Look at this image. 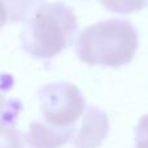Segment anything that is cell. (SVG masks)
<instances>
[{
	"label": "cell",
	"instance_id": "obj_5",
	"mask_svg": "<svg viewBox=\"0 0 148 148\" xmlns=\"http://www.w3.org/2000/svg\"><path fill=\"white\" fill-rule=\"evenodd\" d=\"M74 135V127H55L46 121L36 120L29 126L23 140L31 148H60Z\"/></svg>",
	"mask_w": 148,
	"mask_h": 148
},
{
	"label": "cell",
	"instance_id": "obj_3",
	"mask_svg": "<svg viewBox=\"0 0 148 148\" xmlns=\"http://www.w3.org/2000/svg\"><path fill=\"white\" fill-rule=\"evenodd\" d=\"M38 97L44 121L55 127H74L86 108L79 88L69 82L46 84L39 90Z\"/></svg>",
	"mask_w": 148,
	"mask_h": 148
},
{
	"label": "cell",
	"instance_id": "obj_10",
	"mask_svg": "<svg viewBox=\"0 0 148 148\" xmlns=\"http://www.w3.org/2000/svg\"><path fill=\"white\" fill-rule=\"evenodd\" d=\"M7 21H8L7 13H5V9H4V7H3L1 1H0V29H1L3 26L7 23Z\"/></svg>",
	"mask_w": 148,
	"mask_h": 148
},
{
	"label": "cell",
	"instance_id": "obj_1",
	"mask_svg": "<svg viewBox=\"0 0 148 148\" xmlns=\"http://www.w3.org/2000/svg\"><path fill=\"white\" fill-rule=\"evenodd\" d=\"M77 31V16L69 5L60 1L42 4L25 21L21 47L34 59H52L72 46Z\"/></svg>",
	"mask_w": 148,
	"mask_h": 148
},
{
	"label": "cell",
	"instance_id": "obj_6",
	"mask_svg": "<svg viewBox=\"0 0 148 148\" xmlns=\"http://www.w3.org/2000/svg\"><path fill=\"white\" fill-rule=\"evenodd\" d=\"M13 83V78L9 74L0 75V122L14 126L23 107L18 99L7 100L5 97V94L10 90Z\"/></svg>",
	"mask_w": 148,
	"mask_h": 148
},
{
	"label": "cell",
	"instance_id": "obj_4",
	"mask_svg": "<svg viewBox=\"0 0 148 148\" xmlns=\"http://www.w3.org/2000/svg\"><path fill=\"white\" fill-rule=\"evenodd\" d=\"M109 131V120L104 110L97 107H88L83 116V122L73 139L75 148H97Z\"/></svg>",
	"mask_w": 148,
	"mask_h": 148
},
{
	"label": "cell",
	"instance_id": "obj_9",
	"mask_svg": "<svg viewBox=\"0 0 148 148\" xmlns=\"http://www.w3.org/2000/svg\"><path fill=\"white\" fill-rule=\"evenodd\" d=\"M23 134L12 125L0 122V148H23Z\"/></svg>",
	"mask_w": 148,
	"mask_h": 148
},
{
	"label": "cell",
	"instance_id": "obj_7",
	"mask_svg": "<svg viewBox=\"0 0 148 148\" xmlns=\"http://www.w3.org/2000/svg\"><path fill=\"white\" fill-rule=\"evenodd\" d=\"M7 13V18L12 22L26 21L44 0H0Z\"/></svg>",
	"mask_w": 148,
	"mask_h": 148
},
{
	"label": "cell",
	"instance_id": "obj_2",
	"mask_svg": "<svg viewBox=\"0 0 148 148\" xmlns=\"http://www.w3.org/2000/svg\"><path fill=\"white\" fill-rule=\"evenodd\" d=\"M139 47L134 25L122 18H109L86 27L78 35L75 51L88 65L120 68L134 59Z\"/></svg>",
	"mask_w": 148,
	"mask_h": 148
},
{
	"label": "cell",
	"instance_id": "obj_8",
	"mask_svg": "<svg viewBox=\"0 0 148 148\" xmlns=\"http://www.w3.org/2000/svg\"><path fill=\"white\" fill-rule=\"evenodd\" d=\"M105 9L120 14H129V13L142 10L146 7L147 0H100Z\"/></svg>",
	"mask_w": 148,
	"mask_h": 148
}]
</instances>
